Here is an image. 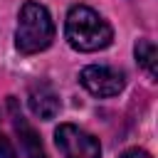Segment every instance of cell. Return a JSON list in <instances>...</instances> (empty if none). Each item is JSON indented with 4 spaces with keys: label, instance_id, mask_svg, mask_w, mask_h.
Wrapping results in <instances>:
<instances>
[{
    "label": "cell",
    "instance_id": "cell-1",
    "mask_svg": "<svg viewBox=\"0 0 158 158\" xmlns=\"http://www.w3.org/2000/svg\"><path fill=\"white\" fill-rule=\"evenodd\" d=\"M64 37L77 52H99L111 44V25L89 5H72L64 20Z\"/></svg>",
    "mask_w": 158,
    "mask_h": 158
},
{
    "label": "cell",
    "instance_id": "cell-2",
    "mask_svg": "<svg viewBox=\"0 0 158 158\" xmlns=\"http://www.w3.org/2000/svg\"><path fill=\"white\" fill-rule=\"evenodd\" d=\"M54 40V22L44 5L27 0L20 7L17 30H15V47L22 54H37L47 49Z\"/></svg>",
    "mask_w": 158,
    "mask_h": 158
},
{
    "label": "cell",
    "instance_id": "cell-3",
    "mask_svg": "<svg viewBox=\"0 0 158 158\" xmlns=\"http://www.w3.org/2000/svg\"><path fill=\"white\" fill-rule=\"evenodd\" d=\"M54 143L64 158H101L99 138L74 123H59L54 131Z\"/></svg>",
    "mask_w": 158,
    "mask_h": 158
},
{
    "label": "cell",
    "instance_id": "cell-4",
    "mask_svg": "<svg viewBox=\"0 0 158 158\" xmlns=\"http://www.w3.org/2000/svg\"><path fill=\"white\" fill-rule=\"evenodd\" d=\"M79 81L81 86L94 94V96H116L118 91H123L126 86V77L123 72L114 69V67H106V64H91V67H84L79 72Z\"/></svg>",
    "mask_w": 158,
    "mask_h": 158
},
{
    "label": "cell",
    "instance_id": "cell-5",
    "mask_svg": "<svg viewBox=\"0 0 158 158\" xmlns=\"http://www.w3.org/2000/svg\"><path fill=\"white\" fill-rule=\"evenodd\" d=\"M7 109H10L12 126H15L17 136H20V143H22V148H25V156H27V158H47L44 146H42V141H40L37 131H35V128L30 126V121L22 116V111H20V106H17V99H15V96H7Z\"/></svg>",
    "mask_w": 158,
    "mask_h": 158
},
{
    "label": "cell",
    "instance_id": "cell-6",
    "mask_svg": "<svg viewBox=\"0 0 158 158\" xmlns=\"http://www.w3.org/2000/svg\"><path fill=\"white\" fill-rule=\"evenodd\" d=\"M27 101H30L32 114L40 116V118H44V121L54 118L57 111H59V106H62L59 104V94L54 91V86L49 81H35V84H30Z\"/></svg>",
    "mask_w": 158,
    "mask_h": 158
},
{
    "label": "cell",
    "instance_id": "cell-7",
    "mask_svg": "<svg viewBox=\"0 0 158 158\" xmlns=\"http://www.w3.org/2000/svg\"><path fill=\"white\" fill-rule=\"evenodd\" d=\"M133 54H136V62L151 74V77H156V57H158V52H156V44L151 42V40H138L136 42V47H133Z\"/></svg>",
    "mask_w": 158,
    "mask_h": 158
},
{
    "label": "cell",
    "instance_id": "cell-8",
    "mask_svg": "<svg viewBox=\"0 0 158 158\" xmlns=\"http://www.w3.org/2000/svg\"><path fill=\"white\" fill-rule=\"evenodd\" d=\"M0 158H15V148H12V143H10V138L2 136V133H0Z\"/></svg>",
    "mask_w": 158,
    "mask_h": 158
},
{
    "label": "cell",
    "instance_id": "cell-9",
    "mask_svg": "<svg viewBox=\"0 0 158 158\" xmlns=\"http://www.w3.org/2000/svg\"><path fill=\"white\" fill-rule=\"evenodd\" d=\"M121 158H151V156H148L143 148H128V151H126Z\"/></svg>",
    "mask_w": 158,
    "mask_h": 158
}]
</instances>
